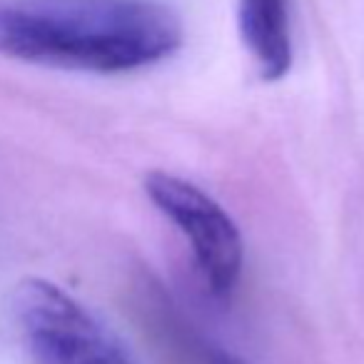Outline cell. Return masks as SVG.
<instances>
[{
  "mask_svg": "<svg viewBox=\"0 0 364 364\" xmlns=\"http://www.w3.org/2000/svg\"><path fill=\"white\" fill-rule=\"evenodd\" d=\"M210 364H245L240 362L237 357H232L230 352H223V349H215L213 354H210Z\"/></svg>",
  "mask_w": 364,
  "mask_h": 364,
  "instance_id": "5",
  "label": "cell"
},
{
  "mask_svg": "<svg viewBox=\"0 0 364 364\" xmlns=\"http://www.w3.org/2000/svg\"><path fill=\"white\" fill-rule=\"evenodd\" d=\"M182 21L150 0L26 6L0 0V55L55 70L120 75L175 55Z\"/></svg>",
  "mask_w": 364,
  "mask_h": 364,
  "instance_id": "1",
  "label": "cell"
},
{
  "mask_svg": "<svg viewBox=\"0 0 364 364\" xmlns=\"http://www.w3.org/2000/svg\"><path fill=\"white\" fill-rule=\"evenodd\" d=\"M13 307L18 332L36 364H135L120 339L50 279H23Z\"/></svg>",
  "mask_w": 364,
  "mask_h": 364,
  "instance_id": "2",
  "label": "cell"
},
{
  "mask_svg": "<svg viewBox=\"0 0 364 364\" xmlns=\"http://www.w3.org/2000/svg\"><path fill=\"white\" fill-rule=\"evenodd\" d=\"M237 31L264 82L282 80L292 70L294 46L287 0H237Z\"/></svg>",
  "mask_w": 364,
  "mask_h": 364,
  "instance_id": "4",
  "label": "cell"
},
{
  "mask_svg": "<svg viewBox=\"0 0 364 364\" xmlns=\"http://www.w3.org/2000/svg\"><path fill=\"white\" fill-rule=\"evenodd\" d=\"M145 195L190 242L208 292L225 302L235 294L245 267V242L230 213L203 188L165 170L145 175Z\"/></svg>",
  "mask_w": 364,
  "mask_h": 364,
  "instance_id": "3",
  "label": "cell"
}]
</instances>
